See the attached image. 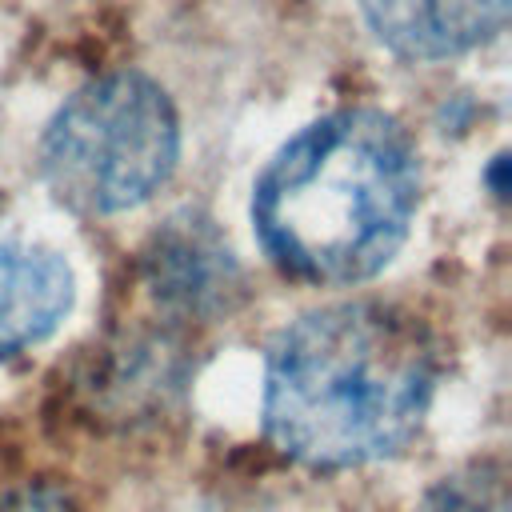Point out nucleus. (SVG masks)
I'll list each match as a JSON object with an SVG mask.
<instances>
[{"label":"nucleus","instance_id":"obj_8","mask_svg":"<svg viewBox=\"0 0 512 512\" xmlns=\"http://www.w3.org/2000/svg\"><path fill=\"white\" fill-rule=\"evenodd\" d=\"M0 512H80V508L56 484H24L0 500Z\"/></svg>","mask_w":512,"mask_h":512},{"label":"nucleus","instance_id":"obj_7","mask_svg":"<svg viewBox=\"0 0 512 512\" xmlns=\"http://www.w3.org/2000/svg\"><path fill=\"white\" fill-rule=\"evenodd\" d=\"M416 512H508V488L496 468L476 464L468 472L444 476Z\"/></svg>","mask_w":512,"mask_h":512},{"label":"nucleus","instance_id":"obj_1","mask_svg":"<svg viewBox=\"0 0 512 512\" xmlns=\"http://www.w3.org/2000/svg\"><path fill=\"white\" fill-rule=\"evenodd\" d=\"M436 348L400 308L328 304L288 324L264 368V432L308 468L396 456L424 424Z\"/></svg>","mask_w":512,"mask_h":512},{"label":"nucleus","instance_id":"obj_6","mask_svg":"<svg viewBox=\"0 0 512 512\" xmlns=\"http://www.w3.org/2000/svg\"><path fill=\"white\" fill-rule=\"evenodd\" d=\"M72 308V272L60 252L0 240V360L44 340Z\"/></svg>","mask_w":512,"mask_h":512},{"label":"nucleus","instance_id":"obj_5","mask_svg":"<svg viewBox=\"0 0 512 512\" xmlns=\"http://www.w3.org/2000/svg\"><path fill=\"white\" fill-rule=\"evenodd\" d=\"M368 28L404 60H448L492 40L508 0H360Z\"/></svg>","mask_w":512,"mask_h":512},{"label":"nucleus","instance_id":"obj_2","mask_svg":"<svg viewBox=\"0 0 512 512\" xmlns=\"http://www.w3.org/2000/svg\"><path fill=\"white\" fill-rule=\"evenodd\" d=\"M416 200L420 160L408 132L376 108H340L268 160L252 192V224L288 276L356 284L396 256Z\"/></svg>","mask_w":512,"mask_h":512},{"label":"nucleus","instance_id":"obj_3","mask_svg":"<svg viewBox=\"0 0 512 512\" xmlns=\"http://www.w3.org/2000/svg\"><path fill=\"white\" fill-rule=\"evenodd\" d=\"M180 160V120L168 92L140 72H112L72 92L40 140L52 196L88 216L144 204Z\"/></svg>","mask_w":512,"mask_h":512},{"label":"nucleus","instance_id":"obj_4","mask_svg":"<svg viewBox=\"0 0 512 512\" xmlns=\"http://www.w3.org/2000/svg\"><path fill=\"white\" fill-rule=\"evenodd\" d=\"M148 296L180 320H212L240 296V268L212 220L180 212L144 252Z\"/></svg>","mask_w":512,"mask_h":512}]
</instances>
